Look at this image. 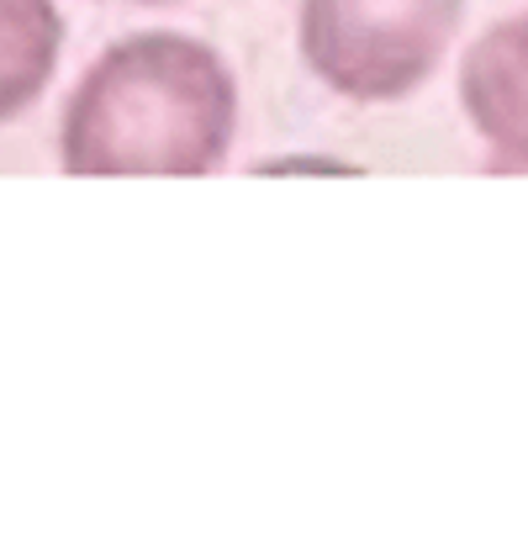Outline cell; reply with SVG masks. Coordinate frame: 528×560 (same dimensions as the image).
<instances>
[{
  "label": "cell",
  "mask_w": 528,
  "mask_h": 560,
  "mask_svg": "<svg viewBox=\"0 0 528 560\" xmlns=\"http://www.w3.org/2000/svg\"><path fill=\"white\" fill-rule=\"evenodd\" d=\"M466 0H302V63L343 101L391 106L444 63Z\"/></svg>",
  "instance_id": "7a4b0ae2"
},
{
  "label": "cell",
  "mask_w": 528,
  "mask_h": 560,
  "mask_svg": "<svg viewBox=\"0 0 528 560\" xmlns=\"http://www.w3.org/2000/svg\"><path fill=\"white\" fill-rule=\"evenodd\" d=\"M63 54V16L54 0H0V122L22 117L48 91Z\"/></svg>",
  "instance_id": "277c9868"
},
{
  "label": "cell",
  "mask_w": 528,
  "mask_h": 560,
  "mask_svg": "<svg viewBox=\"0 0 528 560\" xmlns=\"http://www.w3.org/2000/svg\"><path fill=\"white\" fill-rule=\"evenodd\" d=\"M460 106L492 170H528V11L492 22L466 48Z\"/></svg>",
  "instance_id": "3957f363"
},
{
  "label": "cell",
  "mask_w": 528,
  "mask_h": 560,
  "mask_svg": "<svg viewBox=\"0 0 528 560\" xmlns=\"http://www.w3.org/2000/svg\"><path fill=\"white\" fill-rule=\"evenodd\" d=\"M132 5H175V0H132Z\"/></svg>",
  "instance_id": "5b68a950"
},
{
  "label": "cell",
  "mask_w": 528,
  "mask_h": 560,
  "mask_svg": "<svg viewBox=\"0 0 528 560\" xmlns=\"http://www.w3.org/2000/svg\"><path fill=\"white\" fill-rule=\"evenodd\" d=\"M238 132V80L186 32H132L80 74L59 117L69 175H212Z\"/></svg>",
  "instance_id": "6da1fadb"
}]
</instances>
